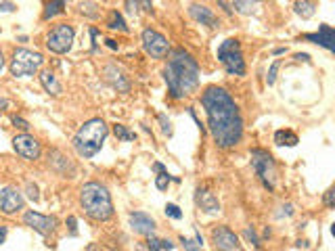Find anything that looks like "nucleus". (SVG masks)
Listing matches in <instances>:
<instances>
[{
    "label": "nucleus",
    "instance_id": "nucleus-1",
    "mask_svg": "<svg viewBox=\"0 0 335 251\" xmlns=\"http://www.w3.org/2000/svg\"><path fill=\"white\" fill-rule=\"evenodd\" d=\"M201 105L207 115V130L216 147L233 149L243 136V117L231 92L222 86H207L201 92Z\"/></svg>",
    "mask_w": 335,
    "mask_h": 251
},
{
    "label": "nucleus",
    "instance_id": "nucleus-2",
    "mask_svg": "<svg viewBox=\"0 0 335 251\" xmlns=\"http://www.w3.org/2000/svg\"><path fill=\"white\" fill-rule=\"evenodd\" d=\"M201 69L193 54L185 48H174L167 54V63L163 69V78L167 90L174 101H183L199 88Z\"/></svg>",
    "mask_w": 335,
    "mask_h": 251
},
{
    "label": "nucleus",
    "instance_id": "nucleus-3",
    "mask_svg": "<svg viewBox=\"0 0 335 251\" xmlns=\"http://www.w3.org/2000/svg\"><path fill=\"white\" fill-rule=\"evenodd\" d=\"M80 205L84 214L96 222H107L114 216V201L105 184L90 180L80 189Z\"/></svg>",
    "mask_w": 335,
    "mask_h": 251
},
{
    "label": "nucleus",
    "instance_id": "nucleus-4",
    "mask_svg": "<svg viewBox=\"0 0 335 251\" xmlns=\"http://www.w3.org/2000/svg\"><path fill=\"white\" fill-rule=\"evenodd\" d=\"M107 134H109L107 123L101 117H92L88 121H84V126L74 134L72 147H74V151L78 153L80 157L90 159V157H94L96 153L101 151Z\"/></svg>",
    "mask_w": 335,
    "mask_h": 251
},
{
    "label": "nucleus",
    "instance_id": "nucleus-5",
    "mask_svg": "<svg viewBox=\"0 0 335 251\" xmlns=\"http://www.w3.org/2000/svg\"><path fill=\"white\" fill-rule=\"evenodd\" d=\"M249 159H251V167H254L256 176L260 178V182L264 184V189L274 191L276 186V161L268 151L264 149H251L249 151Z\"/></svg>",
    "mask_w": 335,
    "mask_h": 251
},
{
    "label": "nucleus",
    "instance_id": "nucleus-6",
    "mask_svg": "<svg viewBox=\"0 0 335 251\" xmlns=\"http://www.w3.org/2000/svg\"><path fill=\"white\" fill-rule=\"evenodd\" d=\"M218 61L225 65L229 76H245V59L237 38H229L218 46Z\"/></svg>",
    "mask_w": 335,
    "mask_h": 251
},
{
    "label": "nucleus",
    "instance_id": "nucleus-7",
    "mask_svg": "<svg viewBox=\"0 0 335 251\" xmlns=\"http://www.w3.org/2000/svg\"><path fill=\"white\" fill-rule=\"evenodd\" d=\"M44 63V57L36 50H27V48H15L11 59V76L15 78H25V76H34L38 69Z\"/></svg>",
    "mask_w": 335,
    "mask_h": 251
},
{
    "label": "nucleus",
    "instance_id": "nucleus-8",
    "mask_svg": "<svg viewBox=\"0 0 335 251\" xmlns=\"http://www.w3.org/2000/svg\"><path fill=\"white\" fill-rule=\"evenodd\" d=\"M74 36H76V32H74L72 25L57 23L46 36V48L50 52H54V54H65V52L72 50Z\"/></svg>",
    "mask_w": 335,
    "mask_h": 251
},
{
    "label": "nucleus",
    "instance_id": "nucleus-9",
    "mask_svg": "<svg viewBox=\"0 0 335 251\" xmlns=\"http://www.w3.org/2000/svg\"><path fill=\"white\" fill-rule=\"evenodd\" d=\"M141 42H143V48L147 50V54H151L153 59H165L170 54V42L157 30H151V27L143 30Z\"/></svg>",
    "mask_w": 335,
    "mask_h": 251
},
{
    "label": "nucleus",
    "instance_id": "nucleus-10",
    "mask_svg": "<svg viewBox=\"0 0 335 251\" xmlns=\"http://www.w3.org/2000/svg\"><path fill=\"white\" fill-rule=\"evenodd\" d=\"M13 149L17 151V155H21L27 161L40 159V153H42V147L38 143V138H34L32 134H27V132L17 134L15 138H13Z\"/></svg>",
    "mask_w": 335,
    "mask_h": 251
},
{
    "label": "nucleus",
    "instance_id": "nucleus-11",
    "mask_svg": "<svg viewBox=\"0 0 335 251\" xmlns=\"http://www.w3.org/2000/svg\"><path fill=\"white\" fill-rule=\"evenodd\" d=\"M23 224L46 236V234L57 230V218H54V216H44L40 212H34V209H27V212L23 214Z\"/></svg>",
    "mask_w": 335,
    "mask_h": 251
},
{
    "label": "nucleus",
    "instance_id": "nucleus-12",
    "mask_svg": "<svg viewBox=\"0 0 335 251\" xmlns=\"http://www.w3.org/2000/svg\"><path fill=\"white\" fill-rule=\"evenodd\" d=\"M23 207H25V199L17 189L0 186V212L7 214V216H13V214L21 212Z\"/></svg>",
    "mask_w": 335,
    "mask_h": 251
},
{
    "label": "nucleus",
    "instance_id": "nucleus-13",
    "mask_svg": "<svg viewBox=\"0 0 335 251\" xmlns=\"http://www.w3.org/2000/svg\"><path fill=\"white\" fill-rule=\"evenodd\" d=\"M212 243L218 251H241L239 236L227 226H216L212 230Z\"/></svg>",
    "mask_w": 335,
    "mask_h": 251
},
{
    "label": "nucleus",
    "instance_id": "nucleus-14",
    "mask_svg": "<svg viewBox=\"0 0 335 251\" xmlns=\"http://www.w3.org/2000/svg\"><path fill=\"white\" fill-rule=\"evenodd\" d=\"M302 40H306V42H314V44L327 48L329 52L335 50V32H333V27L327 25V23L318 25V32H314V34H304Z\"/></svg>",
    "mask_w": 335,
    "mask_h": 251
},
{
    "label": "nucleus",
    "instance_id": "nucleus-15",
    "mask_svg": "<svg viewBox=\"0 0 335 251\" xmlns=\"http://www.w3.org/2000/svg\"><path fill=\"white\" fill-rule=\"evenodd\" d=\"M130 226L136 234L151 236L153 232H155V220L145 212H132L130 214Z\"/></svg>",
    "mask_w": 335,
    "mask_h": 251
},
{
    "label": "nucleus",
    "instance_id": "nucleus-16",
    "mask_svg": "<svg viewBox=\"0 0 335 251\" xmlns=\"http://www.w3.org/2000/svg\"><path fill=\"white\" fill-rule=\"evenodd\" d=\"M189 15H191L195 21H197V23L212 27V30H216V27L220 25L216 13L209 9V7H205V5H191V7H189Z\"/></svg>",
    "mask_w": 335,
    "mask_h": 251
},
{
    "label": "nucleus",
    "instance_id": "nucleus-17",
    "mask_svg": "<svg viewBox=\"0 0 335 251\" xmlns=\"http://www.w3.org/2000/svg\"><path fill=\"white\" fill-rule=\"evenodd\" d=\"M105 80H107V84H111V88H116L118 92H128L130 90V80L124 76V72L118 67V65H107L105 67Z\"/></svg>",
    "mask_w": 335,
    "mask_h": 251
},
{
    "label": "nucleus",
    "instance_id": "nucleus-18",
    "mask_svg": "<svg viewBox=\"0 0 335 251\" xmlns=\"http://www.w3.org/2000/svg\"><path fill=\"white\" fill-rule=\"evenodd\" d=\"M195 203H197L205 214H218L220 212V201L216 199V195L205 186H199L195 191Z\"/></svg>",
    "mask_w": 335,
    "mask_h": 251
},
{
    "label": "nucleus",
    "instance_id": "nucleus-19",
    "mask_svg": "<svg viewBox=\"0 0 335 251\" xmlns=\"http://www.w3.org/2000/svg\"><path fill=\"white\" fill-rule=\"evenodd\" d=\"M40 84H42V88H44L48 94H52V96H59L61 92H63V86H61V82L57 80V76H54L50 69H42L40 72Z\"/></svg>",
    "mask_w": 335,
    "mask_h": 251
},
{
    "label": "nucleus",
    "instance_id": "nucleus-20",
    "mask_svg": "<svg viewBox=\"0 0 335 251\" xmlns=\"http://www.w3.org/2000/svg\"><path fill=\"white\" fill-rule=\"evenodd\" d=\"M48 161L52 163V167L57 172H61V174H67V170H69V174H74L76 172V167H74V163L69 161L61 151H50V155H48Z\"/></svg>",
    "mask_w": 335,
    "mask_h": 251
},
{
    "label": "nucleus",
    "instance_id": "nucleus-21",
    "mask_svg": "<svg viewBox=\"0 0 335 251\" xmlns=\"http://www.w3.org/2000/svg\"><path fill=\"white\" fill-rule=\"evenodd\" d=\"M274 143L278 147H296L298 145V134L291 130H276L274 132Z\"/></svg>",
    "mask_w": 335,
    "mask_h": 251
},
{
    "label": "nucleus",
    "instance_id": "nucleus-22",
    "mask_svg": "<svg viewBox=\"0 0 335 251\" xmlns=\"http://www.w3.org/2000/svg\"><path fill=\"white\" fill-rule=\"evenodd\" d=\"M316 3H308V0H298L296 5H293V11L298 13L300 17H304V19H310L314 13H316Z\"/></svg>",
    "mask_w": 335,
    "mask_h": 251
},
{
    "label": "nucleus",
    "instance_id": "nucleus-23",
    "mask_svg": "<svg viewBox=\"0 0 335 251\" xmlns=\"http://www.w3.org/2000/svg\"><path fill=\"white\" fill-rule=\"evenodd\" d=\"M65 3L63 0H57V3H48L46 7H44V13H42V19L44 21H48V19H52L54 15H61V13H65Z\"/></svg>",
    "mask_w": 335,
    "mask_h": 251
},
{
    "label": "nucleus",
    "instance_id": "nucleus-24",
    "mask_svg": "<svg viewBox=\"0 0 335 251\" xmlns=\"http://www.w3.org/2000/svg\"><path fill=\"white\" fill-rule=\"evenodd\" d=\"M107 27L109 30H120V32H128V25H126L122 13L118 11H111L109 13V19H107Z\"/></svg>",
    "mask_w": 335,
    "mask_h": 251
},
{
    "label": "nucleus",
    "instance_id": "nucleus-25",
    "mask_svg": "<svg viewBox=\"0 0 335 251\" xmlns=\"http://www.w3.org/2000/svg\"><path fill=\"white\" fill-rule=\"evenodd\" d=\"M258 3H241V0H235V3H231V9L235 13H241V15H251V13L256 11Z\"/></svg>",
    "mask_w": 335,
    "mask_h": 251
},
{
    "label": "nucleus",
    "instance_id": "nucleus-26",
    "mask_svg": "<svg viewBox=\"0 0 335 251\" xmlns=\"http://www.w3.org/2000/svg\"><path fill=\"white\" fill-rule=\"evenodd\" d=\"M80 13L82 15H86L90 19H99L101 11H99V5L96 3H80Z\"/></svg>",
    "mask_w": 335,
    "mask_h": 251
},
{
    "label": "nucleus",
    "instance_id": "nucleus-27",
    "mask_svg": "<svg viewBox=\"0 0 335 251\" xmlns=\"http://www.w3.org/2000/svg\"><path fill=\"white\" fill-rule=\"evenodd\" d=\"M114 134L120 138V141H126V143H130V141H134V138H136V134L130 132L124 123H116V126H114Z\"/></svg>",
    "mask_w": 335,
    "mask_h": 251
},
{
    "label": "nucleus",
    "instance_id": "nucleus-28",
    "mask_svg": "<svg viewBox=\"0 0 335 251\" xmlns=\"http://www.w3.org/2000/svg\"><path fill=\"white\" fill-rule=\"evenodd\" d=\"M170 182H180V178H176V176H170L167 172H161L159 176H155V186L159 189V191H165L167 189V184Z\"/></svg>",
    "mask_w": 335,
    "mask_h": 251
},
{
    "label": "nucleus",
    "instance_id": "nucleus-29",
    "mask_svg": "<svg viewBox=\"0 0 335 251\" xmlns=\"http://www.w3.org/2000/svg\"><path fill=\"white\" fill-rule=\"evenodd\" d=\"M243 236H245V241H249L254 247H260V239H258V234H256V230L251 228V226H245V230H243Z\"/></svg>",
    "mask_w": 335,
    "mask_h": 251
},
{
    "label": "nucleus",
    "instance_id": "nucleus-30",
    "mask_svg": "<svg viewBox=\"0 0 335 251\" xmlns=\"http://www.w3.org/2000/svg\"><path fill=\"white\" fill-rule=\"evenodd\" d=\"M278 67H281V59H274L272 65H270V69H268V74H266L268 86H272V84H274V80H276V69H278Z\"/></svg>",
    "mask_w": 335,
    "mask_h": 251
},
{
    "label": "nucleus",
    "instance_id": "nucleus-31",
    "mask_svg": "<svg viewBox=\"0 0 335 251\" xmlns=\"http://www.w3.org/2000/svg\"><path fill=\"white\" fill-rule=\"evenodd\" d=\"M165 216H167V218H172V220H180V218H183V212H180V207H178V205L167 203V205H165Z\"/></svg>",
    "mask_w": 335,
    "mask_h": 251
},
{
    "label": "nucleus",
    "instance_id": "nucleus-32",
    "mask_svg": "<svg viewBox=\"0 0 335 251\" xmlns=\"http://www.w3.org/2000/svg\"><path fill=\"white\" fill-rule=\"evenodd\" d=\"M157 119H159V123H161V132H163L165 136H172V121L165 117V113H159Z\"/></svg>",
    "mask_w": 335,
    "mask_h": 251
},
{
    "label": "nucleus",
    "instance_id": "nucleus-33",
    "mask_svg": "<svg viewBox=\"0 0 335 251\" xmlns=\"http://www.w3.org/2000/svg\"><path fill=\"white\" fill-rule=\"evenodd\" d=\"M145 245H147V249L149 251H159L161 249V239H157V236H147V241H145Z\"/></svg>",
    "mask_w": 335,
    "mask_h": 251
},
{
    "label": "nucleus",
    "instance_id": "nucleus-34",
    "mask_svg": "<svg viewBox=\"0 0 335 251\" xmlns=\"http://www.w3.org/2000/svg\"><path fill=\"white\" fill-rule=\"evenodd\" d=\"M25 191H27V197H30L32 201H38V199H40V193H38V186H36V184H32V182H27Z\"/></svg>",
    "mask_w": 335,
    "mask_h": 251
},
{
    "label": "nucleus",
    "instance_id": "nucleus-35",
    "mask_svg": "<svg viewBox=\"0 0 335 251\" xmlns=\"http://www.w3.org/2000/svg\"><path fill=\"white\" fill-rule=\"evenodd\" d=\"M180 243H183V247H185V251H201L197 245H195L191 239H187V236L183 234V236H180Z\"/></svg>",
    "mask_w": 335,
    "mask_h": 251
},
{
    "label": "nucleus",
    "instance_id": "nucleus-36",
    "mask_svg": "<svg viewBox=\"0 0 335 251\" xmlns=\"http://www.w3.org/2000/svg\"><path fill=\"white\" fill-rule=\"evenodd\" d=\"M65 224L69 226V234H72V236H76V234H78V220H76V216H69Z\"/></svg>",
    "mask_w": 335,
    "mask_h": 251
},
{
    "label": "nucleus",
    "instance_id": "nucleus-37",
    "mask_svg": "<svg viewBox=\"0 0 335 251\" xmlns=\"http://www.w3.org/2000/svg\"><path fill=\"white\" fill-rule=\"evenodd\" d=\"M325 205H327L329 209L335 207V189H329V191L325 193Z\"/></svg>",
    "mask_w": 335,
    "mask_h": 251
},
{
    "label": "nucleus",
    "instance_id": "nucleus-38",
    "mask_svg": "<svg viewBox=\"0 0 335 251\" xmlns=\"http://www.w3.org/2000/svg\"><path fill=\"white\" fill-rule=\"evenodd\" d=\"M13 123H15L17 128H21V130H30V123H27L23 117H19V115H13Z\"/></svg>",
    "mask_w": 335,
    "mask_h": 251
},
{
    "label": "nucleus",
    "instance_id": "nucleus-39",
    "mask_svg": "<svg viewBox=\"0 0 335 251\" xmlns=\"http://www.w3.org/2000/svg\"><path fill=\"white\" fill-rule=\"evenodd\" d=\"M13 11H17L15 3H0V13H13Z\"/></svg>",
    "mask_w": 335,
    "mask_h": 251
},
{
    "label": "nucleus",
    "instance_id": "nucleus-40",
    "mask_svg": "<svg viewBox=\"0 0 335 251\" xmlns=\"http://www.w3.org/2000/svg\"><path fill=\"white\" fill-rule=\"evenodd\" d=\"M161 249L172 251V249H174V243H172V241H167V239H161Z\"/></svg>",
    "mask_w": 335,
    "mask_h": 251
},
{
    "label": "nucleus",
    "instance_id": "nucleus-41",
    "mask_svg": "<svg viewBox=\"0 0 335 251\" xmlns=\"http://www.w3.org/2000/svg\"><path fill=\"white\" fill-rule=\"evenodd\" d=\"M7 234H9V228L7 226H0V245L7 241Z\"/></svg>",
    "mask_w": 335,
    "mask_h": 251
},
{
    "label": "nucleus",
    "instance_id": "nucleus-42",
    "mask_svg": "<svg viewBox=\"0 0 335 251\" xmlns=\"http://www.w3.org/2000/svg\"><path fill=\"white\" fill-rule=\"evenodd\" d=\"M105 44H107V48H111V50H118V42L116 40H105Z\"/></svg>",
    "mask_w": 335,
    "mask_h": 251
},
{
    "label": "nucleus",
    "instance_id": "nucleus-43",
    "mask_svg": "<svg viewBox=\"0 0 335 251\" xmlns=\"http://www.w3.org/2000/svg\"><path fill=\"white\" fill-rule=\"evenodd\" d=\"M7 109H9V101L5 96H0V111H7Z\"/></svg>",
    "mask_w": 335,
    "mask_h": 251
},
{
    "label": "nucleus",
    "instance_id": "nucleus-44",
    "mask_svg": "<svg viewBox=\"0 0 335 251\" xmlns=\"http://www.w3.org/2000/svg\"><path fill=\"white\" fill-rule=\"evenodd\" d=\"M153 170H155V172H159V174H161V172H167V170H165V167H163L159 161H157V163H153Z\"/></svg>",
    "mask_w": 335,
    "mask_h": 251
},
{
    "label": "nucleus",
    "instance_id": "nucleus-45",
    "mask_svg": "<svg viewBox=\"0 0 335 251\" xmlns=\"http://www.w3.org/2000/svg\"><path fill=\"white\" fill-rule=\"evenodd\" d=\"M84 251H101V247L99 245H96V243H90L86 249H84Z\"/></svg>",
    "mask_w": 335,
    "mask_h": 251
},
{
    "label": "nucleus",
    "instance_id": "nucleus-46",
    "mask_svg": "<svg viewBox=\"0 0 335 251\" xmlns=\"http://www.w3.org/2000/svg\"><path fill=\"white\" fill-rule=\"evenodd\" d=\"M296 59H298V61H308V54H306V52H302V54H296Z\"/></svg>",
    "mask_w": 335,
    "mask_h": 251
},
{
    "label": "nucleus",
    "instance_id": "nucleus-47",
    "mask_svg": "<svg viewBox=\"0 0 335 251\" xmlns=\"http://www.w3.org/2000/svg\"><path fill=\"white\" fill-rule=\"evenodd\" d=\"M5 69V54H3V50H0V72Z\"/></svg>",
    "mask_w": 335,
    "mask_h": 251
},
{
    "label": "nucleus",
    "instance_id": "nucleus-48",
    "mask_svg": "<svg viewBox=\"0 0 335 251\" xmlns=\"http://www.w3.org/2000/svg\"><path fill=\"white\" fill-rule=\"evenodd\" d=\"M296 247H304V249H306V247H308V241H298Z\"/></svg>",
    "mask_w": 335,
    "mask_h": 251
},
{
    "label": "nucleus",
    "instance_id": "nucleus-49",
    "mask_svg": "<svg viewBox=\"0 0 335 251\" xmlns=\"http://www.w3.org/2000/svg\"><path fill=\"white\" fill-rule=\"evenodd\" d=\"M287 48H274V54H285Z\"/></svg>",
    "mask_w": 335,
    "mask_h": 251
}]
</instances>
